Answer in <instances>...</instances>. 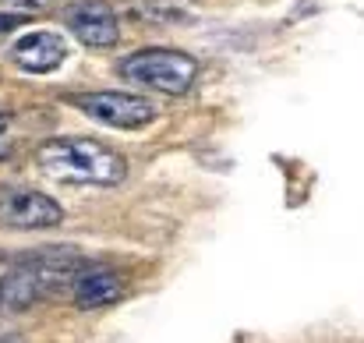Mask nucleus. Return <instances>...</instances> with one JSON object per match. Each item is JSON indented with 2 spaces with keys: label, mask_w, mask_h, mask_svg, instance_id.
<instances>
[{
  "label": "nucleus",
  "mask_w": 364,
  "mask_h": 343,
  "mask_svg": "<svg viewBox=\"0 0 364 343\" xmlns=\"http://www.w3.org/2000/svg\"><path fill=\"white\" fill-rule=\"evenodd\" d=\"M85 262H78V255L71 248H50V251L14 258L0 273V312H25V308L53 297L57 290H68L71 276Z\"/></svg>",
  "instance_id": "f257e3e1"
},
{
  "label": "nucleus",
  "mask_w": 364,
  "mask_h": 343,
  "mask_svg": "<svg viewBox=\"0 0 364 343\" xmlns=\"http://www.w3.org/2000/svg\"><path fill=\"white\" fill-rule=\"evenodd\" d=\"M39 167L53 181L92 184V188H114L127 177V159L117 149H110L96 138H82V134L43 142L39 145Z\"/></svg>",
  "instance_id": "f03ea898"
},
{
  "label": "nucleus",
  "mask_w": 364,
  "mask_h": 343,
  "mask_svg": "<svg viewBox=\"0 0 364 343\" xmlns=\"http://www.w3.org/2000/svg\"><path fill=\"white\" fill-rule=\"evenodd\" d=\"M117 71L131 85H141V89H152L163 96H188L195 78H198V60L184 50L149 46V50L124 57Z\"/></svg>",
  "instance_id": "7ed1b4c3"
},
{
  "label": "nucleus",
  "mask_w": 364,
  "mask_h": 343,
  "mask_svg": "<svg viewBox=\"0 0 364 343\" xmlns=\"http://www.w3.org/2000/svg\"><path fill=\"white\" fill-rule=\"evenodd\" d=\"M75 107L89 120L114 127V131H138L156 120V103H149L145 96H134V93H114V89L85 93L75 100Z\"/></svg>",
  "instance_id": "20e7f679"
},
{
  "label": "nucleus",
  "mask_w": 364,
  "mask_h": 343,
  "mask_svg": "<svg viewBox=\"0 0 364 343\" xmlns=\"http://www.w3.org/2000/svg\"><path fill=\"white\" fill-rule=\"evenodd\" d=\"M64 223V209L36 188L0 184V227L11 230H53Z\"/></svg>",
  "instance_id": "39448f33"
},
{
  "label": "nucleus",
  "mask_w": 364,
  "mask_h": 343,
  "mask_svg": "<svg viewBox=\"0 0 364 343\" xmlns=\"http://www.w3.org/2000/svg\"><path fill=\"white\" fill-rule=\"evenodd\" d=\"M68 28L75 32V39L82 46H92V50L117 46V39H121L117 11L107 0H78L68 11Z\"/></svg>",
  "instance_id": "423d86ee"
},
{
  "label": "nucleus",
  "mask_w": 364,
  "mask_h": 343,
  "mask_svg": "<svg viewBox=\"0 0 364 343\" xmlns=\"http://www.w3.org/2000/svg\"><path fill=\"white\" fill-rule=\"evenodd\" d=\"M64 60H68V39L50 32V28L28 32L11 46V64L18 71H25V75H50Z\"/></svg>",
  "instance_id": "0eeeda50"
},
{
  "label": "nucleus",
  "mask_w": 364,
  "mask_h": 343,
  "mask_svg": "<svg viewBox=\"0 0 364 343\" xmlns=\"http://www.w3.org/2000/svg\"><path fill=\"white\" fill-rule=\"evenodd\" d=\"M68 290H71V301H75L78 308H107V305H114V301L124 297V280L114 269L82 265V269L71 276Z\"/></svg>",
  "instance_id": "6e6552de"
},
{
  "label": "nucleus",
  "mask_w": 364,
  "mask_h": 343,
  "mask_svg": "<svg viewBox=\"0 0 364 343\" xmlns=\"http://www.w3.org/2000/svg\"><path fill=\"white\" fill-rule=\"evenodd\" d=\"M138 21H152V25H173V21H188L198 11V0H134L127 7Z\"/></svg>",
  "instance_id": "1a4fd4ad"
},
{
  "label": "nucleus",
  "mask_w": 364,
  "mask_h": 343,
  "mask_svg": "<svg viewBox=\"0 0 364 343\" xmlns=\"http://www.w3.org/2000/svg\"><path fill=\"white\" fill-rule=\"evenodd\" d=\"M53 4H57V0H0V11L25 18V14H43V11L53 7Z\"/></svg>",
  "instance_id": "9d476101"
},
{
  "label": "nucleus",
  "mask_w": 364,
  "mask_h": 343,
  "mask_svg": "<svg viewBox=\"0 0 364 343\" xmlns=\"http://www.w3.org/2000/svg\"><path fill=\"white\" fill-rule=\"evenodd\" d=\"M21 21H25V18H18V14H7V11H0V36L14 32V28H18Z\"/></svg>",
  "instance_id": "9b49d317"
},
{
  "label": "nucleus",
  "mask_w": 364,
  "mask_h": 343,
  "mask_svg": "<svg viewBox=\"0 0 364 343\" xmlns=\"http://www.w3.org/2000/svg\"><path fill=\"white\" fill-rule=\"evenodd\" d=\"M4 124H7V114H4V107H0V127H4Z\"/></svg>",
  "instance_id": "f8f14e48"
}]
</instances>
